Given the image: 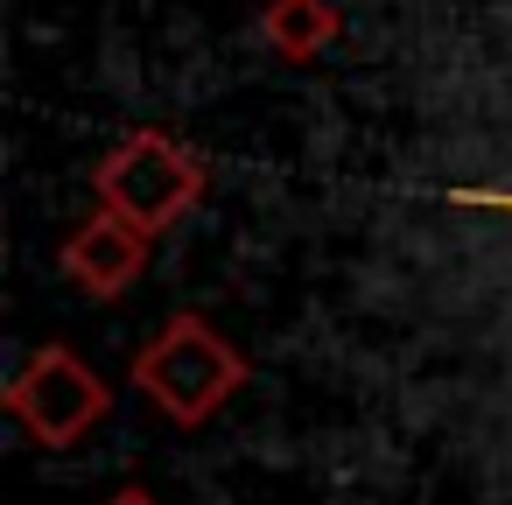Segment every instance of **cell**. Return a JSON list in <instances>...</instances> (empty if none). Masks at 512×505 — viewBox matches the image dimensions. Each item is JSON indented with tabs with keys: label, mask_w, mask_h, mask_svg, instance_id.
<instances>
[{
	"label": "cell",
	"mask_w": 512,
	"mask_h": 505,
	"mask_svg": "<svg viewBox=\"0 0 512 505\" xmlns=\"http://www.w3.org/2000/svg\"><path fill=\"white\" fill-rule=\"evenodd\" d=\"M246 379H253L246 351H239L218 323H204L197 309L169 316V323L134 351V386H141V400H148L169 428H204V421H218V414L246 393Z\"/></svg>",
	"instance_id": "1"
},
{
	"label": "cell",
	"mask_w": 512,
	"mask_h": 505,
	"mask_svg": "<svg viewBox=\"0 0 512 505\" xmlns=\"http://www.w3.org/2000/svg\"><path fill=\"white\" fill-rule=\"evenodd\" d=\"M92 190H99V204H113L120 218H134L141 232H169L183 211H197V197H204V162H197L183 141H169V134H155V127H134V134L99 162Z\"/></svg>",
	"instance_id": "2"
},
{
	"label": "cell",
	"mask_w": 512,
	"mask_h": 505,
	"mask_svg": "<svg viewBox=\"0 0 512 505\" xmlns=\"http://www.w3.org/2000/svg\"><path fill=\"white\" fill-rule=\"evenodd\" d=\"M8 414H15V428H22L36 449H78V442L113 414V393H106V379H99L71 344H43V351H29V365L8 379Z\"/></svg>",
	"instance_id": "3"
},
{
	"label": "cell",
	"mask_w": 512,
	"mask_h": 505,
	"mask_svg": "<svg viewBox=\"0 0 512 505\" xmlns=\"http://www.w3.org/2000/svg\"><path fill=\"white\" fill-rule=\"evenodd\" d=\"M148 239H155V232H141L134 218H120L113 204H99L92 218H78V225L64 232L57 267L78 281V295L113 302V295H127V288L148 274Z\"/></svg>",
	"instance_id": "4"
},
{
	"label": "cell",
	"mask_w": 512,
	"mask_h": 505,
	"mask_svg": "<svg viewBox=\"0 0 512 505\" xmlns=\"http://www.w3.org/2000/svg\"><path fill=\"white\" fill-rule=\"evenodd\" d=\"M337 8L330 0H267V43L288 57V64H309L323 57V43H337Z\"/></svg>",
	"instance_id": "5"
},
{
	"label": "cell",
	"mask_w": 512,
	"mask_h": 505,
	"mask_svg": "<svg viewBox=\"0 0 512 505\" xmlns=\"http://www.w3.org/2000/svg\"><path fill=\"white\" fill-rule=\"evenodd\" d=\"M106 505H162V498H155V491H148V484H120V491H113V498H106Z\"/></svg>",
	"instance_id": "6"
},
{
	"label": "cell",
	"mask_w": 512,
	"mask_h": 505,
	"mask_svg": "<svg viewBox=\"0 0 512 505\" xmlns=\"http://www.w3.org/2000/svg\"><path fill=\"white\" fill-rule=\"evenodd\" d=\"M477 204H505V211H512V197H477Z\"/></svg>",
	"instance_id": "7"
}]
</instances>
